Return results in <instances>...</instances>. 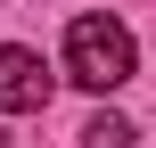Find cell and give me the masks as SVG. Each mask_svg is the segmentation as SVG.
I'll return each instance as SVG.
<instances>
[{"mask_svg":"<svg viewBox=\"0 0 156 148\" xmlns=\"http://www.w3.org/2000/svg\"><path fill=\"white\" fill-rule=\"evenodd\" d=\"M132 140H140V132H132L123 115H90V124H82V148H132Z\"/></svg>","mask_w":156,"mask_h":148,"instance_id":"cell-3","label":"cell"},{"mask_svg":"<svg viewBox=\"0 0 156 148\" xmlns=\"http://www.w3.org/2000/svg\"><path fill=\"white\" fill-rule=\"evenodd\" d=\"M66 74H74L82 91H99V99L123 91V82L140 74V41H132V25H123V16H99V8L74 16V25H66Z\"/></svg>","mask_w":156,"mask_h":148,"instance_id":"cell-1","label":"cell"},{"mask_svg":"<svg viewBox=\"0 0 156 148\" xmlns=\"http://www.w3.org/2000/svg\"><path fill=\"white\" fill-rule=\"evenodd\" d=\"M49 91H58V74L41 66V49L0 41V115H41V107H49Z\"/></svg>","mask_w":156,"mask_h":148,"instance_id":"cell-2","label":"cell"}]
</instances>
